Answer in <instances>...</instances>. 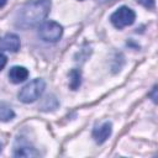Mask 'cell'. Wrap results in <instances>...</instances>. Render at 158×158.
I'll return each instance as SVG.
<instances>
[{
    "label": "cell",
    "instance_id": "cell-1",
    "mask_svg": "<svg viewBox=\"0 0 158 158\" xmlns=\"http://www.w3.org/2000/svg\"><path fill=\"white\" fill-rule=\"evenodd\" d=\"M51 10L49 0H35L25 4L15 15V26L19 28H30L40 25L47 17Z\"/></svg>",
    "mask_w": 158,
    "mask_h": 158
},
{
    "label": "cell",
    "instance_id": "cell-2",
    "mask_svg": "<svg viewBox=\"0 0 158 158\" xmlns=\"http://www.w3.org/2000/svg\"><path fill=\"white\" fill-rule=\"evenodd\" d=\"M44 88H46V83L43 81V79H40V78L33 79L20 90L19 100L25 104L33 102L42 95V93L44 91Z\"/></svg>",
    "mask_w": 158,
    "mask_h": 158
},
{
    "label": "cell",
    "instance_id": "cell-3",
    "mask_svg": "<svg viewBox=\"0 0 158 158\" xmlns=\"http://www.w3.org/2000/svg\"><path fill=\"white\" fill-rule=\"evenodd\" d=\"M135 20H136L135 11L130 7H127V6L118 7L110 16V21L116 28H123L126 26H130L135 22Z\"/></svg>",
    "mask_w": 158,
    "mask_h": 158
},
{
    "label": "cell",
    "instance_id": "cell-4",
    "mask_svg": "<svg viewBox=\"0 0 158 158\" xmlns=\"http://www.w3.org/2000/svg\"><path fill=\"white\" fill-rule=\"evenodd\" d=\"M63 35V28L58 22L46 21L38 28V36L44 42H57Z\"/></svg>",
    "mask_w": 158,
    "mask_h": 158
},
{
    "label": "cell",
    "instance_id": "cell-5",
    "mask_svg": "<svg viewBox=\"0 0 158 158\" xmlns=\"http://www.w3.org/2000/svg\"><path fill=\"white\" fill-rule=\"evenodd\" d=\"M0 49L7 52H17L20 49V38L15 33H6L0 38Z\"/></svg>",
    "mask_w": 158,
    "mask_h": 158
},
{
    "label": "cell",
    "instance_id": "cell-6",
    "mask_svg": "<svg viewBox=\"0 0 158 158\" xmlns=\"http://www.w3.org/2000/svg\"><path fill=\"white\" fill-rule=\"evenodd\" d=\"M111 132H112V125H111V122L106 121L101 126L94 128L93 137H94V139H95L96 143L101 144V143H104L111 136Z\"/></svg>",
    "mask_w": 158,
    "mask_h": 158
},
{
    "label": "cell",
    "instance_id": "cell-7",
    "mask_svg": "<svg viewBox=\"0 0 158 158\" xmlns=\"http://www.w3.org/2000/svg\"><path fill=\"white\" fill-rule=\"evenodd\" d=\"M28 78V70L25 67L15 65L9 70V79L14 84H20Z\"/></svg>",
    "mask_w": 158,
    "mask_h": 158
},
{
    "label": "cell",
    "instance_id": "cell-8",
    "mask_svg": "<svg viewBox=\"0 0 158 158\" xmlns=\"http://www.w3.org/2000/svg\"><path fill=\"white\" fill-rule=\"evenodd\" d=\"M15 117L14 110L5 102H0V121L1 122H7Z\"/></svg>",
    "mask_w": 158,
    "mask_h": 158
},
{
    "label": "cell",
    "instance_id": "cell-9",
    "mask_svg": "<svg viewBox=\"0 0 158 158\" xmlns=\"http://www.w3.org/2000/svg\"><path fill=\"white\" fill-rule=\"evenodd\" d=\"M40 153L35 149V148H32V147H19V148H16V151L14 152V156L15 157H26V158H30V157H37Z\"/></svg>",
    "mask_w": 158,
    "mask_h": 158
},
{
    "label": "cell",
    "instance_id": "cell-10",
    "mask_svg": "<svg viewBox=\"0 0 158 158\" xmlns=\"http://www.w3.org/2000/svg\"><path fill=\"white\" fill-rule=\"evenodd\" d=\"M80 78L81 74L78 69H73L69 73V86L72 90H77L80 86Z\"/></svg>",
    "mask_w": 158,
    "mask_h": 158
},
{
    "label": "cell",
    "instance_id": "cell-11",
    "mask_svg": "<svg viewBox=\"0 0 158 158\" xmlns=\"http://www.w3.org/2000/svg\"><path fill=\"white\" fill-rule=\"evenodd\" d=\"M142 6L147 7V9H152L154 6V0H137Z\"/></svg>",
    "mask_w": 158,
    "mask_h": 158
},
{
    "label": "cell",
    "instance_id": "cell-12",
    "mask_svg": "<svg viewBox=\"0 0 158 158\" xmlns=\"http://www.w3.org/2000/svg\"><path fill=\"white\" fill-rule=\"evenodd\" d=\"M6 62H7V59H6V57L2 54V53H0V70L6 65Z\"/></svg>",
    "mask_w": 158,
    "mask_h": 158
},
{
    "label": "cell",
    "instance_id": "cell-13",
    "mask_svg": "<svg viewBox=\"0 0 158 158\" xmlns=\"http://www.w3.org/2000/svg\"><path fill=\"white\" fill-rule=\"evenodd\" d=\"M149 95L152 96L153 102H157V86H154V88H153V90H152V93H151Z\"/></svg>",
    "mask_w": 158,
    "mask_h": 158
},
{
    "label": "cell",
    "instance_id": "cell-14",
    "mask_svg": "<svg viewBox=\"0 0 158 158\" xmlns=\"http://www.w3.org/2000/svg\"><path fill=\"white\" fill-rule=\"evenodd\" d=\"M7 2V0H0V7H2V6H5V4Z\"/></svg>",
    "mask_w": 158,
    "mask_h": 158
},
{
    "label": "cell",
    "instance_id": "cell-15",
    "mask_svg": "<svg viewBox=\"0 0 158 158\" xmlns=\"http://www.w3.org/2000/svg\"><path fill=\"white\" fill-rule=\"evenodd\" d=\"M98 2H107V1H111V0H96Z\"/></svg>",
    "mask_w": 158,
    "mask_h": 158
}]
</instances>
